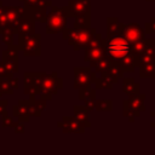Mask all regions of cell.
<instances>
[{
    "mask_svg": "<svg viewBox=\"0 0 155 155\" xmlns=\"http://www.w3.org/2000/svg\"><path fill=\"white\" fill-rule=\"evenodd\" d=\"M67 7L69 16L71 17H81L90 15V0H70Z\"/></svg>",
    "mask_w": 155,
    "mask_h": 155,
    "instance_id": "cell-11",
    "label": "cell"
},
{
    "mask_svg": "<svg viewBox=\"0 0 155 155\" xmlns=\"http://www.w3.org/2000/svg\"><path fill=\"white\" fill-rule=\"evenodd\" d=\"M122 91H124V93H126V94H128V96L134 94V93H138V92H139V85H138L132 78L124 79Z\"/></svg>",
    "mask_w": 155,
    "mask_h": 155,
    "instance_id": "cell-19",
    "label": "cell"
},
{
    "mask_svg": "<svg viewBox=\"0 0 155 155\" xmlns=\"http://www.w3.org/2000/svg\"><path fill=\"white\" fill-rule=\"evenodd\" d=\"M18 47L23 51L24 56H40V39L41 35L36 33L21 34Z\"/></svg>",
    "mask_w": 155,
    "mask_h": 155,
    "instance_id": "cell-6",
    "label": "cell"
},
{
    "mask_svg": "<svg viewBox=\"0 0 155 155\" xmlns=\"http://www.w3.org/2000/svg\"><path fill=\"white\" fill-rule=\"evenodd\" d=\"M139 75L140 78H155V59L149 62V63H145L143 65L139 67Z\"/></svg>",
    "mask_w": 155,
    "mask_h": 155,
    "instance_id": "cell-20",
    "label": "cell"
},
{
    "mask_svg": "<svg viewBox=\"0 0 155 155\" xmlns=\"http://www.w3.org/2000/svg\"><path fill=\"white\" fill-rule=\"evenodd\" d=\"M2 62L12 74L18 71V53L17 48L13 47L12 44L8 45L7 50L2 51Z\"/></svg>",
    "mask_w": 155,
    "mask_h": 155,
    "instance_id": "cell-10",
    "label": "cell"
},
{
    "mask_svg": "<svg viewBox=\"0 0 155 155\" xmlns=\"http://www.w3.org/2000/svg\"><path fill=\"white\" fill-rule=\"evenodd\" d=\"M13 115L18 117L19 121L28 122L31 114V98L29 101L21 99L17 105H13Z\"/></svg>",
    "mask_w": 155,
    "mask_h": 155,
    "instance_id": "cell-12",
    "label": "cell"
},
{
    "mask_svg": "<svg viewBox=\"0 0 155 155\" xmlns=\"http://www.w3.org/2000/svg\"><path fill=\"white\" fill-rule=\"evenodd\" d=\"M117 34L122 35L126 40H128L131 44L145 40V31L143 28H140L139 24L137 23H128V24H124V23H119V30Z\"/></svg>",
    "mask_w": 155,
    "mask_h": 155,
    "instance_id": "cell-7",
    "label": "cell"
},
{
    "mask_svg": "<svg viewBox=\"0 0 155 155\" xmlns=\"http://www.w3.org/2000/svg\"><path fill=\"white\" fill-rule=\"evenodd\" d=\"M52 6V4H51V1H46L45 4H42L41 6H39V7H36V8H34V10H31V11H29L31 15H33V17H34V19L35 21H39V22H46V19H47V15H48V7H51ZM28 11V10H27Z\"/></svg>",
    "mask_w": 155,
    "mask_h": 155,
    "instance_id": "cell-15",
    "label": "cell"
},
{
    "mask_svg": "<svg viewBox=\"0 0 155 155\" xmlns=\"http://www.w3.org/2000/svg\"><path fill=\"white\" fill-rule=\"evenodd\" d=\"M151 115H154V116H155V111H151Z\"/></svg>",
    "mask_w": 155,
    "mask_h": 155,
    "instance_id": "cell-32",
    "label": "cell"
},
{
    "mask_svg": "<svg viewBox=\"0 0 155 155\" xmlns=\"http://www.w3.org/2000/svg\"><path fill=\"white\" fill-rule=\"evenodd\" d=\"M79 99L80 101H91V99H96V88H92L90 86H86V87H82L80 90V93H79Z\"/></svg>",
    "mask_w": 155,
    "mask_h": 155,
    "instance_id": "cell-23",
    "label": "cell"
},
{
    "mask_svg": "<svg viewBox=\"0 0 155 155\" xmlns=\"http://www.w3.org/2000/svg\"><path fill=\"white\" fill-rule=\"evenodd\" d=\"M96 29L86 27V28H67L62 31L64 39L68 41V44L70 46H73V48L75 51H79L80 48H86V46L88 45L92 35L94 34Z\"/></svg>",
    "mask_w": 155,
    "mask_h": 155,
    "instance_id": "cell-2",
    "label": "cell"
},
{
    "mask_svg": "<svg viewBox=\"0 0 155 155\" xmlns=\"http://www.w3.org/2000/svg\"><path fill=\"white\" fill-rule=\"evenodd\" d=\"M8 78H12V73L7 69V67L4 64V62H0V80L8 79Z\"/></svg>",
    "mask_w": 155,
    "mask_h": 155,
    "instance_id": "cell-27",
    "label": "cell"
},
{
    "mask_svg": "<svg viewBox=\"0 0 155 155\" xmlns=\"http://www.w3.org/2000/svg\"><path fill=\"white\" fill-rule=\"evenodd\" d=\"M119 23L120 21L116 18V17H109L108 21H107V36H113L115 34H117V30H119Z\"/></svg>",
    "mask_w": 155,
    "mask_h": 155,
    "instance_id": "cell-22",
    "label": "cell"
},
{
    "mask_svg": "<svg viewBox=\"0 0 155 155\" xmlns=\"http://www.w3.org/2000/svg\"><path fill=\"white\" fill-rule=\"evenodd\" d=\"M94 109L98 111H109L113 109V102L110 99L94 101Z\"/></svg>",
    "mask_w": 155,
    "mask_h": 155,
    "instance_id": "cell-24",
    "label": "cell"
},
{
    "mask_svg": "<svg viewBox=\"0 0 155 155\" xmlns=\"http://www.w3.org/2000/svg\"><path fill=\"white\" fill-rule=\"evenodd\" d=\"M74 117L85 127H90V116H88V110L81 105H75L74 107Z\"/></svg>",
    "mask_w": 155,
    "mask_h": 155,
    "instance_id": "cell-16",
    "label": "cell"
},
{
    "mask_svg": "<svg viewBox=\"0 0 155 155\" xmlns=\"http://www.w3.org/2000/svg\"><path fill=\"white\" fill-rule=\"evenodd\" d=\"M145 33L155 34V17H153L148 23H145Z\"/></svg>",
    "mask_w": 155,
    "mask_h": 155,
    "instance_id": "cell-29",
    "label": "cell"
},
{
    "mask_svg": "<svg viewBox=\"0 0 155 155\" xmlns=\"http://www.w3.org/2000/svg\"><path fill=\"white\" fill-rule=\"evenodd\" d=\"M144 99H145V94L138 92L131 94L128 99L124 101V115L127 116L130 121H134V119L139 115V113L145 110Z\"/></svg>",
    "mask_w": 155,
    "mask_h": 155,
    "instance_id": "cell-5",
    "label": "cell"
},
{
    "mask_svg": "<svg viewBox=\"0 0 155 155\" xmlns=\"http://www.w3.org/2000/svg\"><path fill=\"white\" fill-rule=\"evenodd\" d=\"M104 50L108 58L120 65L122 71H134V54L132 44L122 35L115 34L104 40Z\"/></svg>",
    "mask_w": 155,
    "mask_h": 155,
    "instance_id": "cell-1",
    "label": "cell"
},
{
    "mask_svg": "<svg viewBox=\"0 0 155 155\" xmlns=\"http://www.w3.org/2000/svg\"><path fill=\"white\" fill-rule=\"evenodd\" d=\"M15 131L17 132V133H21V132H23L24 131V122L23 121H18V122H15Z\"/></svg>",
    "mask_w": 155,
    "mask_h": 155,
    "instance_id": "cell-30",
    "label": "cell"
},
{
    "mask_svg": "<svg viewBox=\"0 0 155 155\" xmlns=\"http://www.w3.org/2000/svg\"><path fill=\"white\" fill-rule=\"evenodd\" d=\"M69 17L68 7H52L47 15L46 19V33L47 34H57L63 31L67 27V21Z\"/></svg>",
    "mask_w": 155,
    "mask_h": 155,
    "instance_id": "cell-4",
    "label": "cell"
},
{
    "mask_svg": "<svg viewBox=\"0 0 155 155\" xmlns=\"http://www.w3.org/2000/svg\"><path fill=\"white\" fill-rule=\"evenodd\" d=\"M18 88V79L8 78V79H1L0 80V91L5 94H11L13 90Z\"/></svg>",
    "mask_w": 155,
    "mask_h": 155,
    "instance_id": "cell-17",
    "label": "cell"
},
{
    "mask_svg": "<svg viewBox=\"0 0 155 155\" xmlns=\"http://www.w3.org/2000/svg\"><path fill=\"white\" fill-rule=\"evenodd\" d=\"M122 69L120 68V65L117 64V63H115V62H113V61H110V63H109V67H108V69H107V71H105V74L108 75V76H110L111 78V80L114 81V84H116L117 81H119V79L120 78H122Z\"/></svg>",
    "mask_w": 155,
    "mask_h": 155,
    "instance_id": "cell-18",
    "label": "cell"
},
{
    "mask_svg": "<svg viewBox=\"0 0 155 155\" xmlns=\"http://www.w3.org/2000/svg\"><path fill=\"white\" fill-rule=\"evenodd\" d=\"M45 109H46V99L40 98L34 101V97H31V114H34L35 116H40Z\"/></svg>",
    "mask_w": 155,
    "mask_h": 155,
    "instance_id": "cell-21",
    "label": "cell"
},
{
    "mask_svg": "<svg viewBox=\"0 0 155 155\" xmlns=\"http://www.w3.org/2000/svg\"><path fill=\"white\" fill-rule=\"evenodd\" d=\"M62 79L57 75V73H51V74H46V73H40V78H39V91H40V97L48 101L51 99V97L56 93H58V91L62 88Z\"/></svg>",
    "mask_w": 155,
    "mask_h": 155,
    "instance_id": "cell-3",
    "label": "cell"
},
{
    "mask_svg": "<svg viewBox=\"0 0 155 155\" xmlns=\"http://www.w3.org/2000/svg\"><path fill=\"white\" fill-rule=\"evenodd\" d=\"M24 1V10L31 11L39 6H41L42 4H45L47 0H22Z\"/></svg>",
    "mask_w": 155,
    "mask_h": 155,
    "instance_id": "cell-26",
    "label": "cell"
},
{
    "mask_svg": "<svg viewBox=\"0 0 155 155\" xmlns=\"http://www.w3.org/2000/svg\"><path fill=\"white\" fill-rule=\"evenodd\" d=\"M148 1H155V0H148Z\"/></svg>",
    "mask_w": 155,
    "mask_h": 155,
    "instance_id": "cell-33",
    "label": "cell"
},
{
    "mask_svg": "<svg viewBox=\"0 0 155 155\" xmlns=\"http://www.w3.org/2000/svg\"><path fill=\"white\" fill-rule=\"evenodd\" d=\"M105 57V50H104V41L102 45L97 46H87L85 52V61L88 62L91 65L96 63L97 61Z\"/></svg>",
    "mask_w": 155,
    "mask_h": 155,
    "instance_id": "cell-14",
    "label": "cell"
},
{
    "mask_svg": "<svg viewBox=\"0 0 155 155\" xmlns=\"http://www.w3.org/2000/svg\"><path fill=\"white\" fill-rule=\"evenodd\" d=\"M92 69L87 67L74 68V87L82 88L92 84Z\"/></svg>",
    "mask_w": 155,
    "mask_h": 155,
    "instance_id": "cell-8",
    "label": "cell"
},
{
    "mask_svg": "<svg viewBox=\"0 0 155 155\" xmlns=\"http://www.w3.org/2000/svg\"><path fill=\"white\" fill-rule=\"evenodd\" d=\"M15 126V121L11 116H7L6 114L2 115V127H13Z\"/></svg>",
    "mask_w": 155,
    "mask_h": 155,
    "instance_id": "cell-28",
    "label": "cell"
},
{
    "mask_svg": "<svg viewBox=\"0 0 155 155\" xmlns=\"http://www.w3.org/2000/svg\"><path fill=\"white\" fill-rule=\"evenodd\" d=\"M90 27V15L81 16V17H75L74 21V27L73 28H86Z\"/></svg>",
    "mask_w": 155,
    "mask_h": 155,
    "instance_id": "cell-25",
    "label": "cell"
},
{
    "mask_svg": "<svg viewBox=\"0 0 155 155\" xmlns=\"http://www.w3.org/2000/svg\"><path fill=\"white\" fill-rule=\"evenodd\" d=\"M58 127L67 133H84L85 126H82L75 117H64L62 121H58Z\"/></svg>",
    "mask_w": 155,
    "mask_h": 155,
    "instance_id": "cell-13",
    "label": "cell"
},
{
    "mask_svg": "<svg viewBox=\"0 0 155 155\" xmlns=\"http://www.w3.org/2000/svg\"><path fill=\"white\" fill-rule=\"evenodd\" d=\"M6 104H7V101L0 98V115L6 114Z\"/></svg>",
    "mask_w": 155,
    "mask_h": 155,
    "instance_id": "cell-31",
    "label": "cell"
},
{
    "mask_svg": "<svg viewBox=\"0 0 155 155\" xmlns=\"http://www.w3.org/2000/svg\"><path fill=\"white\" fill-rule=\"evenodd\" d=\"M35 19L33 17V15L29 11H24V13L22 15V17L18 21L17 24V34H30V33H35Z\"/></svg>",
    "mask_w": 155,
    "mask_h": 155,
    "instance_id": "cell-9",
    "label": "cell"
}]
</instances>
